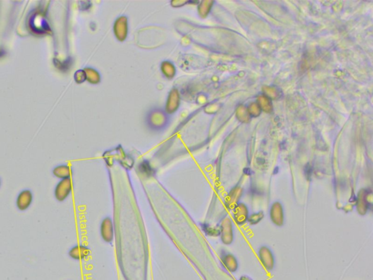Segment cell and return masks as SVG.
Segmentation results:
<instances>
[{
	"mask_svg": "<svg viewBox=\"0 0 373 280\" xmlns=\"http://www.w3.org/2000/svg\"><path fill=\"white\" fill-rule=\"evenodd\" d=\"M72 190H73V182L71 178L60 180L55 186L53 192L55 199L59 202H64L71 195Z\"/></svg>",
	"mask_w": 373,
	"mask_h": 280,
	"instance_id": "6da1fadb",
	"label": "cell"
},
{
	"mask_svg": "<svg viewBox=\"0 0 373 280\" xmlns=\"http://www.w3.org/2000/svg\"><path fill=\"white\" fill-rule=\"evenodd\" d=\"M34 201L33 192L30 189L26 188L20 190L16 199H15V206L18 210L20 212L28 210L32 206Z\"/></svg>",
	"mask_w": 373,
	"mask_h": 280,
	"instance_id": "7a4b0ae2",
	"label": "cell"
},
{
	"mask_svg": "<svg viewBox=\"0 0 373 280\" xmlns=\"http://www.w3.org/2000/svg\"><path fill=\"white\" fill-rule=\"evenodd\" d=\"M100 233L102 240L107 243H110L114 240V224L113 220L109 217H106L101 221Z\"/></svg>",
	"mask_w": 373,
	"mask_h": 280,
	"instance_id": "3957f363",
	"label": "cell"
},
{
	"mask_svg": "<svg viewBox=\"0 0 373 280\" xmlns=\"http://www.w3.org/2000/svg\"><path fill=\"white\" fill-rule=\"evenodd\" d=\"M91 249L83 245H76L68 252L70 259L75 261H83L91 255Z\"/></svg>",
	"mask_w": 373,
	"mask_h": 280,
	"instance_id": "277c9868",
	"label": "cell"
},
{
	"mask_svg": "<svg viewBox=\"0 0 373 280\" xmlns=\"http://www.w3.org/2000/svg\"><path fill=\"white\" fill-rule=\"evenodd\" d=\"M137 173L139 176L142 179H149L156 175L155 170L152 169L147 161H143L138 165L137 167Z\"/></svg>",
	"mask_w": 373,
	"mask_h": 280,
	"instance_id": "5b68a950",
	"label": "cell"
},
{
	"mask_svg": "<svg viewBox=\"0 0 373 280\" xmlns=\"http://www.w3.org/2000/svg\"><path fill=\"white\" fill-rule=\"evenodd\" d=\"M53 175L55 178L63 180V179L71 178L72 170L67 165H59L53 169Z\"/></svg>",
	"mask_w": 373,
	"mask_h": 280,
	"instance_id": "8992f818",
	"label": "cell"
},
{
	"mask_svg": "<svg viewBox=\"0 0 373 280\" xmlns=\"http://www.w3.org/2000/svg\"><path fill=\"white\" fill-rule=\"evenodd\" d=\"M4 53L5 52H1V51H0V56H3V54H4Z\"/></svg>",
	"mask_w": 373,
	"mask_h": 280,
	"instance_id": "52a82bcc",
	"label": "cell"
},
{
	"mask_svg": "<svg viewBox=\"0 0 373 280\" xmlns=\"http://www.w3.org/2000/svg\"><path fill=\"white\" fill-rule=\"evenodd\" d=\"M1 186H2V180H1V178H0V188H1Z\"/></svg>",
	"mask_w": 373,
	"mask_h": 280,
	"instance_id": "ba28073f",
	"label": "cell"
},
{
	"mask_svg": "<svg viewBox=\"0 0 373 280\" xmlns=\"http://www.w3.org/2000/svg\"><path fill=\"white\" fill-rule=\"evenodd\" d=\"M242 280H250V279H245V278H242Z\"/></svg>",
	"mask_w": 373,
	"mask_h": 280,
	"instance_id": "9c48e42d",
	"label": "cell"
}]
</instances>
